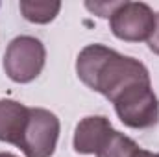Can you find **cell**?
Returning <instances> with one entry per match:
<instances>
[{"instance_id": "1", "label": "cell", "mask_w": 159, "mask_h": 157, "mask_svg": "<svg viewBox=\"0 0 159 157\" xmlns=\"http://www.w3.org/2000/svg\"><path fill=\"white\" fill-rule=\"evenodd\" d=\"M76 72L89 89L104 94L111 102L128 87L150 81V74L141 61L104 44H89L80 52Z\"/></svg>"}, {"instance_id": "2", "label": "cell", "mask_w": 159, "mask_h": 157, "mask_svg": "<svg viewBox=\"0 0 159 157\" xmlns=\"http://www.w3.org/2000/svg\"><path fill=\"white\" fill-rule=\"evenodd\" d=\"M119 118L133 129H146L159 120V102L150 81L135 83L113 100Z\"/></svg>"}, {"instance_id": "3", "label": "cell", "mask_w": 159, "mask_h": 157, "mask_svg": "<svg viewBox=\"0 0 159 157\" xmlns=\"http://www.w3.org/2000/svg\"><path fill=\"white\" fill-rule=\"evenodd\" d=\"M46 50L43 43L30 35L15 37L4 54V70L17 83H28L43 72Z\"/></svg>"}, {"instance_id": "4", "label": "cell", "mask_w": 159, "mask_h": 157, "mask_svg": "<svg viewBox=\"0 0 159 157\" xmlns=\"http://www.w3.org/2000/svg\"><path fill=\"white\" fill-rule=\"evenodd\" d=\"M59 137V118L48 109L30 107L19 148L26 157H50Z\"/></svg>"}, {"instance_id": "5", "label": "cell", "mask_w": 159, "mask_h": 157, "mask_svg": "<svg viewBox=\"0 0 159 157\" xmlns=\"http://www.w3.org/2000/svg\"><path fill=\"white\" fill-rule=\"evenodd\" d=\"M109 19L115 37L129 43L148 41L156 28V15L144 2H119Z\"/></svg>"}, {"instance_id": "6", "label": "cell", "mask_w": 159, "mask_h": 157, "mask_svg": "<svg viewBox=\"0 0 159 157\" xmlns=\"http://www.w3.org/2000/svg\"><path fill=\"white\" fill-rule=\"evenodd\" d=\"M113 128L106 117H87L76 126L74 133V150L78 154H98Z\"/></svg>"}, {"instance_id": "7", "label": "cell", "mask_w": 159, "mask_h": 157, "mask_svg": "<svg viewBox=\"0 0 159 157\" xmlns=\"http://www.w3.org/2000/svg\"><path fill=\"white\" fill-rule=\"evenodd\" d=\"M30 107L15 100H0V141L19 146Z\"/></svg>"}, {"instance_id": "8", "label": "cell", "mask_w": 159, "mask_h": 157, "mask_svg": "<svg viewBox=\"0 0 159 157\" xmlns=\"http://www.w3.org/2000/svg\"><path fill=\"white\" fill-rule=\"evenodd\" d=\"M20 13L24 15L26 20L35 22V24H46L56 19V15L61 9V2L56 0H22L19 4Z\"/></svg>"}, {"instance_id": "9", "label": "cell", "mask_w": 159, "mask_h": 157, "mask_svg": "<svg viewBox=\"0 0 159 157\" xmlns=\"http://www.w3.org/2000/svg\"><path fill=\"white\" fill-rule=\"evenodd\" d=\"M139 150L141 148L137 146L135 141L113 129L107 141L104 142V146L98 150L96 157H135Z\"/></svg>"}, {"instance_id": "10", "label": "cell", "mask_w": 159, "mask_h": 157, "mask_svg": "<svg viewBox=\"0 0 159 157\" xmlns=\"http://www.w3.org/2000/svg\"><path fill=\"white\" fill-rule=\"evenodd\" d=\"M148 46H150V50L154 54L159 56V13L156 15V28H154V34L148 39Z\"/></svg>"}, {"instance_id": "11", "label": "cell", "mask_w": 159, "mask_h": 157, "mask_svg": "<svg viewBox=\"0 0 159 157\" xmlns=\"http://www.w3.org/2000/svg\"><path fill=\"white\" fill-rule=\"evenodd\" d=\"M135 157H159V154H152V152H146V150H139Z\"/></svg>"}, {"instance_id": "12", "label": "cell", "mask_w": 159, "mask_h": 157, "mask_svg": "<svg viewBox=\"0 0 159 157\" xmlns=\"http://www.w3.org/2000/svg\"><path fill=\"white\" fill-rule=\"evenodd\" d=\"M0 157H17V155H13V154H7V152H0Z\"/></svg>"}]
</instances>
